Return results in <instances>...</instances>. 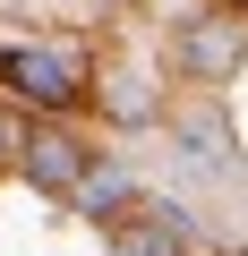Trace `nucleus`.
<instances>
[{"label":"nucleus","instance_id":"nucleus-5","mask_svg":"<svg viewBox=\"0 0 248 256\" xmlns=\"http://www.w3.org/2000/svg\"><path fill=\"white\" fill-rule=\"evenodd\" d=\"M77 205H86V214H111V205H129V180H120V171H94Z\"/></svg>","mask_w":248,"mask_h":256},{"label":"nucleus","instance_id":"nucleus-1","mask_svg":"<svg viewBox=\"0 0 248 256\" xmlns=\"http://www.w3.org/2000/svg\"><path fill=\"white\" fill-rule=\"evenodd\" d=\"M0 77H9L26 102H43V111H60V102H77V60H60V52H0Z\"/></svg>","mask_w":248,"mask_h":256},{"label":"nucleus","instance_id":"nucleus-2","mask_svg":"<svg viewBox=\"0 0 248 256\" xmlns=\"http://www.w3.org/2000/svg\"><path fill=\"white\" fill-rule=\"evenodd\" d=\"M26 171H35L52 196H86V180H94L86 146H77V137H60V128H35V137H26Z\"/></svg>","mask_w":248,"mask_h":256},{"label":"nucleus","instance_id":"nucleus-4","mask_svg":"<svg viewBox=\"0 0 248 256\" xmlns=\"http://www.w3.org/2000/svg\"><path fill=\"white\" fill-rule=\"evenodd\" d=\"M171 205H163V222L154 214H129V222H111V256H180V239H171Z\"/></svg>","mask_w":248,"mask_h":256},{"label":"nucleus","instance_id":"nucleus-6","mask_svg":"<svg viewBox=\"0 0 248 256\" xmlns=\"http://www.w3.org/2000/svg\"><path fill=\"white\" fill-rule=\"evenodd\" d=\"M180 137L197 146V162H222V128H214L205 111H197V120H180Z\"/></svg>","mask_w":248,"mask_h":256},{"label":"nucleus","instance_id":"nucleus-3","mask_svg":"<svg viewBox=\"0 0 248 256\" xmlns=\"http://www.w3.org/2000/svg\"><path fill=\"white\" fill-rule=\"evenodd\" d=\"M180 68H188V77H231V68H239V26H231V18H197V26L180 34Z\"/></svg>","mask_w":248,"mask_h":256},{"label":"nucleus","instance_id":"nucleus-7","mask_svg":"<svg viewBox=\"0 0 248 256\" xmlns=\"http://www.w3.org/2000/svg\"><path fill=\"white\" fill-rule=\"evenodd\" d=\"M9 154H26V146H18V128H9V120H0V162H9Z\"/></svg>","mask_w":248,"mask_h":256}]
</instances>
